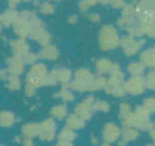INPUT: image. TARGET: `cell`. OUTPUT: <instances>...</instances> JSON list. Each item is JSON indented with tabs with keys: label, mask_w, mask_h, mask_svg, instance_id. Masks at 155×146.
Masks as SVG:
<instances>
[{
	"label": "cell",
	"mask_w": 155,
	"mask_h": 146,
	"mask_svg": "<svg viewBox=\"0 0 155 146\" xmlns=\"http://www.w3.org/2000/svg\"><path fill=\"white\" fill-rule=\"evenodd\" d=\"M52 118L58 120H62L67 118V107L65 104H59L53 107L50 110Z\"/></svg>",
	"instance_id": "cell-18"
},
{
	"label": "cell",
	"mask_w": 155,
	"mask_h": 146,
	"mask_svg": "<svg viewBox=\"0 0 155 146\" xmlns=\"http://www.w3.org/2000/svg\"><path fill=\"white\" fill-rule=\"evenodd\" d=\"M57 136V123L54 118L44 119L40 123L39 139L44 142H51Z\"/></svg>",
	"instance_id": "cell-5"
},
{
	"label": "cell",
	"mask_w": 155,
	"mask_h": 146,
	"mask_svg": "<svg viewBox=\"0 0 155 146\" xmlns=\"http://www.w3.org/2000/svg\"><path fill=\"white\" fill-rule=\"evenodd\" d=\"M48 73V68L44 63H35L31 66L26 75L25 83L31 85L35 88L45 86Z\"/></svg>",
	"instance_id": "cell-3"
},
{
	"label": "cell",
	"mask_w": 155,
	"mask_h": 146,
	"mask_svg": "<svg viewBox=\"0 0 155 146\" xmlns=\"http://www.w3.org/2000/svg\"><path fill=\"white\" fill-rule=\"evenodd\" d=\"M140 137V132L138 130L131 126H123L121 134V141L125 144L135 141Z\"/></svg>",
	"instance_id": "cell-14"
},
{
	"label": "cell",
	"mask_w": 155,
	"mask_h": 146,
	"mask_svg": "<svg viewBox=\"0 0 155 146\" xmlns=\"http://www.w3.org/2000/svg\"><path fill=\"white\" fill-rule=\"evenodd\" d=\"M125 92L130 95H138L143 92V82L139 76H131L125 81Z\"/></svg>",
	"instance_id": "cell-8"
},
{
	"label": "cell",
	"mask_w": 155,
	"mask_h": 146,
	"mask_svg": "<svg viewBox=\"0 0 155 146\" xmlns=\"http://www.w3.org/2000/svg\"><path fill=\"white\" fill-rule=\"evenodd\" d=\"M51 73L54 76L57 84H60L63 87L69 86L72 80V71L66 67L54 68L51 71Z\"/></svg>",
	"instance_id": "cell-10"
},
{
	"label": "cell",
	"mask_w": 155,
	"mask_h": 146,
	"mask_svg": "<svg viewBox=\"0 0 155 146\" xmlns=\"http://www.w3.org/2000/svg\"><path fill=\"white\" fill-rule=\"evenodd\" d=\"M151 136H152L153 139L155 141V130H153V131H151Z\"/></svg>",
	"instance_id": "cell-30"
},
{
	"label": "cell",
	"mask_w": 155,
	"mask_h": 146,
	"mask_svg": "<svg viewBox=\"0 0 155 146\" xmlns=\"http://www.w3.org/2000/svg\"><path fill=\"white\" fill-rule=\"evenodd\" d=\"M124 73L122 72L121 67L117 63H115L110 73L109 74V78L107 79L104 91L108 94L116 98L122 97L126 93L124 88Z\"/></svg>",
	"instance_id": "cell-2"
},
{
	"label": "cell",
	"mask_w": 155,
	"mask_h": 146,
	"mask_svg": "<svg viewBox=\"0 0 155 146\" xmlns=\"http://www.w3.org/2000/svg\"><path fill=\"white\" fill-rule=\"evenodd\" d=\"M114 64L115 63H113L109 59L102 58V59H99L95 62L94 67L97 74L104 76L105 74L110 73L111 70L114 67Z\"/></svg>",
	"instance_id": "cell-11"
},
{
	"label": "cell",
	"mask_w": 155,
	"mask_h": 146,
	"mask_svg": "<svg viewBox=\"0 0 155 146\" xmlns=\"http://www.w3.org/2000/svg\"><path fill=\"white\" fill-rule=\"evenodd\" d=\"M127 71L131 76H139L142 73L143 68H142V66L140 63L131 62V63H129L127 65Z\"/></svg>",
	"instance_id": "cell-21"
},
{
	"label": "cell",
	"mask_w": 155,
	"mask_h": 146,
	"mask_svg": "<svg viewBox=\"0 0 155 146\" xmlns=\"http://www.w3.org/2000/svg\"><path fill=\"white\" fill-rule=\"evenodd\" d=\"M56 84H57V81H56L55 78H54V76L50 72L47 75L46 81H45V86H47V87H54Z\"/></svg>",
	"instance_id": "cell-25"
},
{
	"label": "cell",
	"mask_w": 155,
	"mask_h": 146,
	"mask_svg": "<svg viewBox=\"0 0 155 146\" xmlns=\"http://www.w3.org/2000/svg\"><path fill=\"white\" fill-rule=\"evenodd\" d=\"M105 79L102 75L94 74L86 67H81L74 73V77L69 85V88L77 92H94L105 88Z\"/></svg>",
	"instance_id": "cell-1"
},
{
	"label": "cell",
	"mask_w": 155,
	"mask_h": 146,
	"mask_svg": "<svg viewBox=\"0 0 155 146\" xmlns=\"http://www.w3.org/2000/svg\"><path fill=\"white\" fill-rule=\"evenodd\" d=\"M121 134L122 130L116 123L113 122L105 124L102 130V138L109 144H113L119 140V138H121Z\"/></svg>",
	"instance_id": "cell-7"
},
{
	"label": "cell",
	"mask_w": 155,
	"mask_h": 146,
	"mask_svg": "<svg viewBox=\"0 0 155 146\" xmlns=\"http://www.w3.org/2000/svg\"><path fill=\"white\" fill-rule=\"evenodd\" d=\"M110 109V105L106 100H96L94 104V110L98 112H108Z\"/></svg>",
	"instance_id": "cell-22"
},
{
	"label": "cell",
	"mask_w": 155,
	"mask_h": 146,
	"mask_svg": "<svg viewBox=\"0 0 155 146\" xmlns=\"http://www.w3.org/2000/svg\"><path fill=\"white\" fill-rule=\"evenodd\" d=\"M41 58L45 59V60H48V61H54L58 58V53L55 50H52V49H44L41 54H40Z\"/></svg>",
	"instance_id": "cell-23"
},
{
	"label": "cell",
	"mask_w": 155,
	"mask_h": 146,
	"mask_svg": "<svg viewBox=\"0 0 155 146\" xmlns=\"http://www.w3.org/2000/svg\"><path fill=\"white\" fill-rule=\"evenodd\" d=\"M22 144L23 146H36L32 138H26V137H23V140H22Z\"/></svg>",
	"instance_id": "cell-27"
},
{
	"label": "cell",
	"mask_w": 155,
	"mask_h": 146,
	"mask_svg": "<svg viewBox=\"0 0 155 146\" xmlns=\"http://www.w3.org/2000/svg\"><path fill=\"white\" fill-rule=\"evenodd\" d=\"M99 146H110V144H109V143H106V142H104L102 144H100Z\"/></svg>",
	"instance_id": "cell-31"
},
{
	"label": "cell",
	"mask_w": 155,
	"mask_h": 146,
	"mask_svg": "<svg viewBox=\"0 0 155 146\" xmlns=\"http://www.w3.org/2000/svg\"><path fill=\"white\" fill-rule=\"evenodd\" d=\"M17 121L15 113L11 111L3 110L0 113V124L3 128H11Z\"/></svg>",
	"instance_id": "cell-13"
},
{
	"label": "cell",
	"mask_w": 155,
	"mask_h": 146,
	"mask_svg": "<svg viewBox=\"0 0 155 146\" xmlns=\"http://www.w3.org/2000/svg\"><path fill=\"white\" fill-rule=\"evenodd\" d=\"M66 126L73 131H79L84 128L85 121L80 117H78L77 114L72 113L67 116L66 120Z\"/></svg>",
	"instance_id": "cell-12"
},
{
	"label": "cell",
	"mask_w": 155,
	"mask_h": 146,
	"mask_svg": "<svg viewBox=\"0 0 155 146\" xmlns=\"http://www.w3.org/2000/svg\"><path fill=\"white\" fill-rule=\"evenodd\" d=\"M147 146H152V145H147Z\"/></svg>",
	"instance_id": "cell-32"
},
{
	"label": "cell",
	"mask_w": 155,
	"mask_h": 146,
	"mask_svg": "<svg viewBox=\"0 0 155 146\" xmlns=\"http://www.w3.org/2000/svg\"><path fill=\"white\" fill-rule=\"evenodd\" d=\"M91 144H93V145H96V144H98V138H97L95 134L91 135Z\"/></svg>",
	"instance_id": "cell-28"
},
{
	"label": "cell",
	"mask_w": 155,
	"mask_h": 146,
	"mask_svg": "<svg viewBox=\"0 0 155 146\" xmlns=\"http://www.w3.org/2000/svg\"><path fill=\"white\" fill-rule=\"evenodd\" d=\"M55 97L60 99L65 103L72 102L75 100V96L72 93V89H69L67 87H63L55 93Z\"/></svg>",
	"instance_id": "cell-19"
},
{
	"label": "cell",
	"mask_w": 155,
	"mask_h": 146,
	"mask_svg": "<svg viewBox=\"0 0 155 146\" xmlns=\"http://www.w3.org/2000/svg\"><path fill=\"white\" fill-rule=\"evenodd\" d=\"M5 82L7 89L12 91V92L18 91V90L21 89V87H22V80H21L19 76L10 75Z\"/></svg>",
	"instance_id": "cell-20"
},
{
	"label": "cell",
	"mask_w": 155,
	"mask_h": 146,
	"mask_svg": "<svg viewBox=\"0 0 155 146\" xmlns=\"http://www.w3.org/2000/svg\"><path fill=\"white\" fill-rule=\"evenodd\" d=\"M36 59L37 57L33 55V54H28L27 56L24 57V62L26 64H28V65H34L35 64V62H36Z\"/></svg>",
	"instance_id": "cell-26"
},
{
	"label": "cell",
	"mask_w": 155,
	"mask_h": 146,
	"mask_svg": "<svg viewBox=\"0 0 155 146\" xmlns=\"http://www.w3.org/2000/svg\"><path fill=\"white\" fill-rule=\"evenodd\" d=\"M133 112H134L133 110H132V107H130V105H128L126 102H122L119 105L118 116H119V118L121 119L123 125H125L127 123L129 118H131Z\"/></svg>",
	"instance_id": "cell-17"
},
{
	"label": "cell",
	"mask_w": 155,
	"mask_h": 146,
	"mask_svg": "<svg viewBox=\"0 0 155 146\" xmlns=\"http://www.w3.org/2000/svg\"><path fill=\"white\" fill-rule=\"evenodd\" d=\"M40 132V123L29 122L24 124L22 126V133L26 138H38Z\"/></svg>",
	"instance_id": "cell-15"
},
{
	"label": "cell",
	"mask_w": 155,
	"mask_h": 146,
	"mask_svg": "<svg viewBox=\"0 0 155 146\" xmlns=\"http://www.w3.org/2000/svg\"><path fill=\"white\" fill-rule=\"evenodd\" d=\"M96 99L94 96L88 95L81 101H79L74 107V113L77 114L78 117L87 121L92 117L94 112V104Z\"/></svg>",
	"instance_id": "cell-4"
},
{
	"label": "cell",
	"mask_w": 155,
	"mask_h": 146,
	"mask_svg": "<svg viewBox=\"0 0 155 146\" xmlns=\"http://www.w3.org/2000/svg\"><path fill=\"white\" fill-rule=\"evenodd\" d=\"M54 146H73L72 144H67V143H59L58 142V144H55Z\"/></svg>",
	"instance_id": "cell-29"
},
{
	"label": "cell",
	"mask_w": 155,
	"mask_h": 146,
	"mask_svg": "<svg viewBox=\"0 0 155 146\" xmlns=\"http://www.w3.org/2000/svg\"><path fill=\"white\" fill-rule=\"evenodd\" d=\"M77 134L75 131L70 129L68 127H64L60 131V132L57 134V140L59 143H67L72 144L73 141L76 139Z\"/></svg>",
	"instance_id": "cell-16"
},
{
	"label": "cell",
	"mask_w": 155,
	"mask_h": 146,
	"mask_svg": "<svg viewBox=\"0 0 155 146\" xmlns=\"http://www.w3.org/2000/svg\"><path fill=\"white\" fill-rule=\"evenodd\" d=\"M6 70L10 75L20 76L23 73L25 69V62L19 57H12L10 58L7 62Z\"/></svg>",
	"instance_id": "cell-9"
},
{
	"label": "cell",
	"mask_w": 155,
	"mask_h": 146,
	"mask_svg": "<svg viewBox=\"0 0 155 146\" xmlns=\"http://www.w3.org/2000/svg\"><path fill=\"white\" fill-rule=\"evenodd\" d=\"M24 93L25 95L28 97V98H32L35 96V93H36V88H35L34 87H32L31 85L27 84V83H24Z\"/></svg>",
	"instance_id": "cell-24"
},
{
	"label": "cell",
	"mask_w": 155,
	"mask_h": 146,
	"mask_svg": "<svg viewBox=\"0 0 155 146\" xmlns=\"http://www.w3.org/2000/svg\"><path fill=\"white\" fill-rule=\"evenodd\" d=\"M147 109L143 107H137L133 112L131 118L127 121V123L123 126H131L136 129L147 130L151 127L150 123L147 120Z\"/></svg>",
	"instance_id": "cell-6"
}]
</instances>
